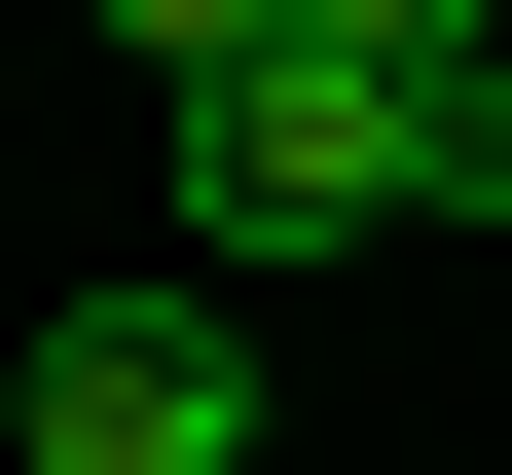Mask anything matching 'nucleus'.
Returning <instances> with one entry per match:
<instances>
[{"label": "nucleus", "mask_w": 512, "mask_h": 475, "mask_svg": "<svg viewBox=\"0 0 512 475\" xmlns=\"http://www.w3.org/2000/svg\"><path fill=\"white\" fill-rule=\"evenodd\" d=\"M366 220H439V74H330V37H256V74H183V256H366Z\"/></svg>", "instance_id": "f257e3e1"}, {"label": "nucleus", "mask_w": 512, "mask_h": 475, "mask_svg": "<svg viewBox=\"0 0 512 475\" xmlns=\"http://www.w3.org/2000/svg\"><path fill=\"white\" fill-rule=\"evenodd\" d=\"M0 475H256V293L220 256H183V293H74L0 366Z\"/></svg>", "instance_id": "f03ea898"}, {"label": "nucleus", "mask_w": 512, "mask_h": 475, "mask_svg": "<svg viewBox=\"0 0 512 475\" xmlns=\"http://www.w3.org/2000/svg\"><path fill=\"white\" fill-rule=\"evenodd\" d=\"M74 37H110V74H147V110H183V74H256L293 0H74Z\"/></svg>", "instance_id": "7ed1b4c3"}, {"label": "nucleus", "mask_w": 512, "mask_h": 475, "mask_svg": "<svg viewBox=\"0 0 512 475\" xmlns=\"http://www.w3.org/2000/svg\"><path fill=\"white\" fill-rule=\"evenodd\" d=\"M293 37H330V74H476L512 0H293Z\"/></svg>", "instance_id": "20e7f679"}, {"label": "nucleus", "mask_w": 512, "mask_h": 475, "mask_svg": "<svg viewBox=\"0 0 512 475\" xmlns=\"http://www.w3.org/2000/svg\"><path fill=\"white\" fill-rule=\"evenodd\" d=\"M439 220H512V37H476V74H439Z\"/></svg>", "instance_id": "39448f33"}]
</instances>
